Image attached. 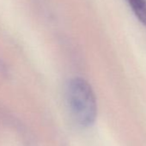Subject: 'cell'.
<instances>
[{
    "label": "cell",
    "mask_w": 146,
    "mask_h": 146,
    "mask_svg": "<svg viewBox=\"0 0 146 146\" xmlns=\"http://www.w3.org/2000/svg\"><path fill=\"white\" fill-rule=\"evenodd\" d=\"M127 3L137 20L146 26V0H127Z\"/></svg>",
    "instance_id": "obj_2"
},
{
    "label": "cell",
    "mask_w": 146,
    "mask_h": 146,
    "mask_svg": "<svg viewBox=\"0 0 146 146\" xmlns=\"http://www.w3.org/2000/svg\"><path fill=\"white\" fill-rule=\"evenodd\" d=\"M65 101L70 115L78 125L88 127L95 122L96 99L91 86L84 79L74 78L67 84Z\"/></svg>",
    "instance_id": "obj_1"
}]
</instances>
